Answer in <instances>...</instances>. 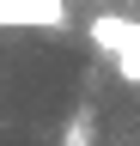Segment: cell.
Wrapping results in <instances>:
<instances>
[{
	"mask_svg": "<svg viewBox=\"0 0 140 146\" xmlns=\"http://www.w3.org/2000/svg\"><path fill=\"white\" fill-rule=\"evenodd\" d=\"M85 31H92V43H98L104 55H110V67L122 73V79H128V85H140V25H134V18L98 12Z\"/></svg>",
	"mask_w": 140,
	"mask_h": 146,
	"instance_id": "obj_1",
	"label": "cell"
},
{
	"mask_svg": "<svg viewBox=\"0 0 140 146\" xmlns=\"http://www.w3.org/2000/svg\"><path fill=\"white\" fill-rule=\"evenodd\" d=\"M92 122H98V110H92V104H79V110H73V122H67V134H61V146H92Z\"/></svg>",
	"mask_w": 140,
	"mask_h": 146,
	"instance_id": "obj_3",
	"label": "cell"
},
{
	"mask_svg": "<svg viewBox=\"0 0 140 146\" xmlns=\"http://www.w3.org/2000/svg\"><path fill=\"white\" fill-rule=\"evenodd\" d=\"M0 25H31V31H61L67 25V0H0Z\"/></svg>",
	"mask_w": 140,
	"mask_h": 146,
	"instance_id": "obj_2",
	"label": "cell"
}]
</instances>
